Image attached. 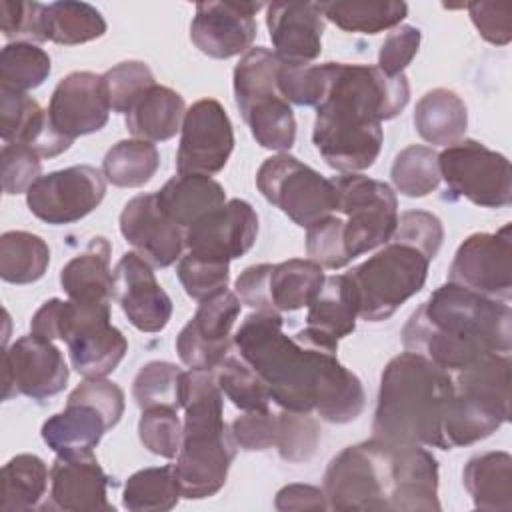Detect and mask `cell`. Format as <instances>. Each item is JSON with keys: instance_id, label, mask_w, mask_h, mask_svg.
<instances>
[{"instance_id": "cell-36", "label": "cell", "mask_w": 512, "mask_h": 512, "mask_svg": "<svg viewBox=\"0 0 512 512\" xmlns=\"http://www.w3.org/2000/svg\"><path fill=\"white\" fill-rule=\"evenodd\" d=\"M50 472L36 454H18L2 466L0 512H28L46 494Z\"/></svg>"}, {"instance_id": "cell-13", "label": "cell", "mask_w": 512, "mask_h": 512, "mask_svg": "<svg viewBox=\"0 0 512 512\" xmlns=\"http://www.w3.org/2000/svg\"><path fill=\"white\" fill-rule=\"evenodd\" d=\"M324 270L314 260L292 258L280 264L248 266L234 284L242 304L262 312H294L308 306L324 282Z\"/></svg>"}, {"instance_id": "cell-48", "label": "cell", "mask_w": 512, "mask_h": 512, "mask_svg": "<svg viewBox=\"0 0 512 512\" xmlns=\"http://www.w3.org/2000/svg\"><path fill=\"white\" fill-rule=\"evenodd\" d=\"M138 436L148 452L162 458H174L182 442V424L178 418V408H144L138 422Z\"/></svg>"}, {"instance_id": "cell-57", "label": "cell", "mask_w": 512, "mask_h": 512, "mask_svg": "<svg viewBox=\"0 0 512 512\" xmlns=\"http://www.w3.org/2000/svg\"><path fill=\"white\" fill-rule=\"evenodd\" d=\"M420 30L414 26H396L384 38L378 52V68L388 76L404 74V68L412 62L420 48Z\"/></svg>"}, {"instance_id": "cell-38", "label": "cell", "mask_w": 512, "mask_h": 512, "mask_svg": "<svg viewBox=\"0 0 512 512\" xmlns=\"http://www.w3.org/2000/svg\"><path fill=\"white\" fill-rule=\"evenodd\" d=\"M326 20L346 32L378 34L382 30L396 28L408 14L406 2H318Z\"/></svg>"}, {"instance_id": "cell-42", "label": "cell", "mask_w": 512, "mask_h": 512, "mask_svg": "<svg viewBox=\"0 0 512 512\" xmlns=\"http://www.w3.org/2000/svg\"><path fill=\"white\" fill-rule=\"evenodd\" d=\"M50 56L30 42H10L0 52V90L26 94L50 74Z\"/></svg>"}, {"instance_id": "cell-28", "label": "cell", "mask_w": 512, "mask_h": 512, "mask_svg": "<svg viewBox=\"0 0 512 512\" xmlns=\"http://www.w3.org/2000/svg\"><path fill=\"white\" fill-rule=\"evenodd\" d=\"M396 446V492L392 510H440L438 462L422 446Z\"/></svg>"}, {"instance_id": "cell-30", "label": "cell", "mask_w": 512, "mask_h": 512, "mask_svg": "<svg viewBox=\"0 0 512 512\" xmlns=\"http://www.w3.org/2000/svg\"><path fill=\"white\" fill-rule=\"evenodd\" d=\"M110 430L104 414L88 402H66V408L42 424V440L60 456L88 454Z\"/></svg>"}, {"instance_id": "cell-41", "label": "cell", "mask_w": 512, "mask_h": 512, "mask_svg": "<svg viewBox=\"0 0 512 512\" xmlns=\"http://www.w3.org/2000/svg\"><path fill=\"white\" fill-rule=\"evenodd\" d=\"M182 496V488L174 466H154L134 472L122 494L124 508L132 512H166L172 510Z\"/></svg>"}, {"instance_id": "cell-8", "label": "cell", "mask_w": 512, "mask_h": 512, "mask_svg": "<svg viewBox=\"0 0 512 512\" xmlns=\"http://www.w3.org/2000/svg\"><path fill=\"white\" fill-rule=\"evenodd\" d=\"M330 510H392L396 492V446L378 438L346 446L324 472Z\"/></svg>"}, {"instance_id": "cell-10", "label": "cell", "mask_w": 512, "mask_h": 512, "mask_svg": "<svg viewBox=\"0 0 512 512\" xmlns=\"http://www.w3.org/2000/svg\"><path fill=\"white\" fill-rule=\"evenodd\" d=\"M330 180L336 188V210L346 216L344 248L348 258L390 242L398 224V200L392 188L356 172Z\"/></svg>"}, {"instance_id": "cell-46", "label": "cell", "mask_w": 512, "mask_h": 512, "mask_svg": "<svg viewBox=\"0 0 512 512\" xmlns=\"http://www.w3.org/2000/svg\"><path fill=\"white\" fill-rule=\"evenodd\" d=\"M228 264L230 262H226V260L186 252L178 260L176 274H178V280H180L184 292L192 300L202 302V300H208L226 290L228 280H230Z\"/></svg>"}, {"instance_id": "cell-52", "label": "cell", "mask_w": 512, "mask_h": 512, "mask_svg": "<svg viewBox=\"0 0 512 512\" xmlns=\"http://www.w3.org/2000/svg\"><path fill=\"white\" fill-rule=\"evenodd\" d=\"M44 10L46 4L2 0L0 28L6 40L16 42H44Z\"/></svg>"}, {"instance_id": "cell-29", "label": "cell", "mask_w": 512, "mask_h": 512, "mask_svg": "<svg viewBox=\"0 0 512 512\" xmlns=\"http://www.w3.org/2000/svg\"><path fill=\"white\" fill-rule=\"evenodd\" d=\"M156 202L174 224L186 230L228 200L222 184L214 178L178 172L156 192Z\"/></svg>"}, {"instance_id": "cell-18", "label": "cell", "mask_w": 512, "mask_h": 512, "mask_svg": "<svg viewBox=\"0 0 512 512\" xmlns=\"http://www.w3.org/2000/svg\"><path fill=\"white\" fill-rule=\"evenodd\" d=\"M240 308V298L230 290L202 300L196 314L176 338V352L182 364L214 370L230 354L232 328L240 316Z\"/></svg>"}, {"instance_id": "cell-59", "label": "cell", "mask_w": 512, "mask_h": 512, "mask_svg": "<svg viewBox=\"0 0 512 512\" xmlns=\"http://www.w3.org/2000/svg\"><path fill=\"white\" fill-rule=\"evenodd\" d=\"M274 506L278 510H326L328 502L324 490L310 484H288L276 494Z\"/></svg>"}, {"instance_id": "cell-34", "label": "cell", "mask_w": 512, "mask_h": 512, "mask_svg": "<svg viewBox=\"0 0 512 512\" xmlns=\"http://www.w3.org/2000/svg\"><path fill=\"white\" fill-rule=\"evenodd\" d=\"M464 488L480 510H512V456L504 450L472 456L462 472Z\"/></svg>"}, {"instance_id": "cell-17", "label": "cell", "mask_w": 512, "mask_h": 512, "mask_svg": "<svg viewBox=\"0 0 512 512\" xmlns=\"http://www.w3.org/2000/svg\"><path fill=\"white\" fill-rule=\"evenodd\" d=\"M68 366L52 340L34 334L18 338L4 350L2 362V398L24 394L32 400H44L66 388Z\"/></svg>"}, {"instance_id": "cell-39", "label": "cell", "mask_w": 512, "mask_h": 512, "mask_svg": "<svg viewBox=\"0 0 512 512\" xmlns=\"http://www.w3.org/2000/svg\"><path fill=\"white\" fill-rule=\"evenodd\" d=\"M106 20L86 2H52L44 10V40L76 46L104 36Z\"/></svg>"}, {"instance_id": "cell-16", "label": "cell", "mask_w": 512, "mask_h": 512, "mask_svg": "<svg viewBox=\"0 0 512 512\" xmlns=\"http://www.w3.org/2000/svg\"><path fill=\"white\" fill-rule=\"evenodd\" d=\"M176 170L182 174L212 176L220 172L232 150L234 130L224 106L214 98L194 102L182 120Z\"/></svg>"}, {"instance_id": "cell-1", "label": "cell", "mask_w": 512, "mask_h": 512, "mask_svg": "<svg viewBox=\"0 0 512 512\" xmlns=\"http://www.w3.org/2000/svg\"><path fill=\"white\" fill-rule=\"evenodd\" d=\"M324 64L326 90L316 106L312 142L330 168L344 174L366 170L380 154L382 122L408 104V78L368 64Z\"/></svg>"}, {"instance_id": "cell-47", "label": "cell", "mask_w": 512, "mask_h": 512, "mask_svg": "<svg viewBox=\"0 0 512 512\" xmlns=\"http://www.w3.org/2000/svg\"><path fill=\"white\" fill-rule=\"evenodd\" d=\"M320 426L310 416V412L282 410L278 414L276 450L286 462H306L310 460L320 444Z\"/></svg>"}, {"instance_id": "cell-56", "label": "cell", "mask_w": 512, "mask_h": 512, "mask_svg": "<svg viewBox=\"0 0 512 512\" xmlns=\"http://www.w3.org/2000/svg\"><path fill=\"white\" fill-rule=\"evenodd\" d=\"M68 402L92 404L104 414L110 428H114L124 414V392L118 384L106 378H86L70 392Z\"/></svg>"}, {"instance_id": "cell-50", "label": "cell", "mask_w": 512, "mask_h": 512, "mask_svg": "<svg viewBox=\"0 0 512 512\" xmlns=\"http://www.w3.org/2000/svg\"><path fill=\"white\" fill-rule=\"evenodd\" d=\"M306 252L310 260L322 268H344L350 258L344 248V220L338 216H324L306 228Z\"/></svg>"}, {"instance_id": "cell-14", "label": "cell", "mask_w": 512, "mask_h": 512, "mask_svg": "<svg viewBox=\"0 0 512 512\" xmlns=\"http://www.w3.org/2000/svg\"><path fill=\"white\" fill-rule=\"evenodd\" d=\"M448 282L482 296L510 302L512 296V226L468 236L456 250Z\"/></svg>"}, {"instance_id": "cell-51", "label": "cell", "mask_w": 512, "mask_h": 512, "mask_svg": "<svg viewBox=\"0 0 512 512\" xmlns=\"http://www.w3.org/2000/svg\"><path fill=\"white\" fill-rule=\"evenodd\" d=\"M282 96L298 106H318L326 90V64H284L278 72Z\"/></svg>"}, {"instance_id": "cell-58", "label": "cell", "mask_w": 512, "mask_h": 512, "mask_svg": "<svg viewBox=\"0 0 512 512\" xmlns=\"http://www.w3.org/2000/svg\"><path fill=\"white\" fill-rule=\"evenodd\" d=\"M470 18L480 32V36L496 46H506L512 38V6L510 4H490V2H470L466 4Z\"/></svg>"}, {"instance_id": "cell-54", "label": "cell", "mask_w": 512, "mask_h": 512, "mask_svg": "<svg viewBox=\"0 0 512 512\" xmlns=\"http://www.w3.org/2000/svg\"><path fill=\"white\" fill-rule=\"evenodd\" d=\"M2 164V188L6 194L28 192L40 178V156L20 144H4L0 152Z\"/></svg>"}, {"instance_id": "cell-23", "label": "cell", "mask_w": 512, "mask_h": 512, "mask_svg": "<svg viewBox=\"0 0 512 512\" xmlns=\"http://www.w3.org/2000/svg\"><path fill=\"white\" fill-rule=\"evenodd\" d=\"M120 232L146 262L166 268L182 256L184 230L158 206L156 194H138L120 212Z\"/></svg>"}, {"instance_id": "cell-32", "label": "cell", "mask_w": 512, "mask_h": 512, "mask_svg": "<svg viewBox=\"0 0 512 512\" xmlns=\"http://www.w3.org/2000/svg\"><path fill=\"white\" fill-rule=\"evenodd\" d=\"M186 114L184 98L168 88L154 84L144 90L126 112L128 132L146 142H164L176 136Z\"/></svg>"}, {"instance_id": "cell-25", "label": "cell", "mask_w": 512, "mask_h": 512, "mask_svg": "<svg viewBox=\"0 0 512 512\" xmlns=\"http://www.w3.org/2000/svg\"><path fill=\"white\" fill-rule=\"evenodd\" d=\"M266 26L274 54L292 66H304L322 52L324 16L318 2H272L266 6Z\"/></svg>"}, {"instance_id": "cell-12", "label": "cell", "mask_w": 512, "mask_h": 512, "mask_svg": "<svg viewBox=\"0 0 512 512\" xmlns=\"http://www.w3.org/2000/svg\"><path fill=\"white\" fill-rule=\"evenodd\" d=\"M440 178L476 206L504 208L512 202V170L504 154L478 140H458L438 154Z\"/></svg>"}, {"instance_id": "cell-53", "label": "cell", "mask_w": 512, "mask_h": 512, "mask_svg": "<svg viewBox=\"0 0 512 512\" xmlns=\"http://www.w3.org/2000/svg\"><path fill=\"white\" fill-rule=\"evenodd\" d=\"M392 238L420 248L432 260L442 246L444 228L440 218L432 212L408 210L398 216V224Z\"/></svg>"}, {"instance_id": "cell-37", "label": "cell", "mask_w": 512, "mask_h": 512, "mask_svg": "<svg viewBox=\"0 0 512 512\" xmlns=\"http://www.w3.org/2000/svg\"><path fill=\"white\" fill-rule=\"evenodd\" d=\"M50 264L48 244L24 230L0 236V278L10 284H32L40 280Z\"/></svg>"}, {"instance_id": "cell-9", "label": "cell", "mask_w": 512, "mask_h": 512, "mask_svg": "<svg viewBox=\"0 0 512 512\" xmlns=\"http://www.w3.org/2000/svg\"><path fill=\"white\" fill-rule=\"evenodd\" d=\"M430 262L420 248L390 238L380 252L346 272L358 300V318L388 320L424 288Z\"/></svg>"}, {"instance_id": "cell-4", "label": "cell", "mask_w": 512, "mask_h": 512, "mask_svg": "<svg viewBox=\"0 0 512 512\" xmlns=\"http://www.w3.org/2000/svg\"><path fill=\"white\" fill-rule=\"evenodd\" d=\"M454 396L452 374L416 352L394 356L380 376L372 438L440 448L442 424Z\"/></svg>"}, {"instance_id": "cell-21", "label": "cell", "mask_w": 512, "mask_h": 512, "mask_svg": "<svg viewBox=\"0 0 512 512\" xmlns=\"http://www.w3.org/2000/svg\"><path fill=\"white\" fill-rule=\"evenodd\" d=\"M258 216L240 198H232L184 230V246L192 254L218 260L244 256L256 242Z\"/></svg>"}, {"instance_id": "cell-43", "label": "cell", "mask_w": 512, "mask_h": 512, "mask_svg": "<svg viewBox=\"0 0 512 512\" xmlns=\"http://www.w3.org/2000/svg\"><path fill=\"white\" fill-rule=\"evenodd\" d=\"M390 176L400 194L408 198L428 196L440 184L438 152L428 146L412 144L396 154Z\"/></svg>"}, {"instance_id": "cell-24", "label": "cell", "mask_w": 512, "mask_h": 512, "mask_svg": "<svg viewBox=\"0 0 512 512\" xmlns=\"http://www.w3.org/2000/svg\"><path fill=\"white\" fill-rule=\"evenodd\" d=\"M110 476L96 456H56L50 468V508L64 512H114L108 502Z\"/></svg>"}, {"instance_id": "cell-3", "label": "cell", "mask_w": 512, "mask_h": 512, "mask_svg": "<svg viewBox=\"0 0 512 512\" xmlns=\"http://www.w3.org/2000/svg\"><path fill=\"white\" fill-rule=\"evenodd\" d=\"M402 344L452 374L482 356L510 354L512 310L508 302L446 282L408 318Z\"/></svg>"}, {"instance_id": "cell-19", "label": "cell", "mask_w": 512, "mask_h": 512, "mask_svg": "<svg viewBox=\"0 0 512 512\" xmlns=\"http://www.w3.org/2000/svg\"><path fill=\"white\" fill-rule=\"evenodd\" d=\"M262 2H198L190 24L192 44L206 56L226 60L246 54L256 38V12Z\"/></svg>"}, {"instance_id": "cell-2", "label": "cell", "mask_w": 512, "mask_h": 512, "mask_svg": "<svg viewBox=\"0 0 512 512\" xmlns=\"http://www.w3.org/2000/svg\"><path fill=\"white\" fill-rule=\"evenodd\" d=\"M278 312L248 314L232 336L238 356L266 384L270 400L282 410L312 412L338 400L352 382V370L336 352L312 348L286 336Z\"/></svg>"}, {"instance_id": "cell-49", "label": "cell", "mask_w": 512, "mask_h": 512, "mask_svg": "<svg viewBox=\"0 0 512 512\" xmlns=\"http://www.w3.org/2000/svg\"><path fill=\"white\" fill-rule=\"evenodd\" d=\"M102 84L106 90L110 110L126 114L134 100L156 82L152 70L144 62L126 60L106 70L102 74Z\"/></svg>"}, {"instance_id": "cell-15", "label": "cell", "mask_w": 512, "mask_h": 512, "mask_svg": "<svg viewBox=\"0 0 512 512\" xmlns=\"http://www.w3.org/2000/svg\"><path fill=\"white\" fill-rule=\"evenodd\" d=\"M106 194V178L88 164L40 176L26 192L28 210L48 224H70L88 216Z\"/></svg>"}, {"instance_id": "cell-26", "label": "cell", "mask_w": 512, "mask_h": 512, "mask_svg": "<svg viewBox=\"0 0 512 512\" xmlns=\"http://www.w3.org/2000/svg\"><path fill=\"white\" fill-rule=\"evenodd\" d=\"M358 318V300L346 274L324 278L318 294L308 304L306 328L294 336L320 350L336 352L338 342L352 334Z\"/></svg>"}, {"instance_id": "cell-35", "label": "cell", "mask_w": 512, "mask_h": 512, "mask_svg": "<svg viewBox=\"0 0 512 512\" xmlns=\"http://www.w3.org/2000/svg\"><path fill=\"white\" fill-rule=\"evenodd\" d=\"M466 126V104L448 88H434L416 102L414 128L428 144L450 146L462 140Z\"/></svg>"}, {"instance_id": "cell-31", "label": "cell", "mask_w": 512, "mask_h": 512, "mask_svg": "<svg viewBox=\"0 0 512 512\" xmlns=\"http://www.w3.org/2000/svg\"><path fill=\"white\" fill-rule=\"evenodd\" d=\"M110 242L94 236L86 250L60 270L62 290L74 302H110L114 296V274L110 270Z\"/></svg>"}, {"instance_id": "cell-22", "label": "cell", "mask_w": 512, "mask_h": 512, "mask_svg": "<svg viewBox=\"0 0 512 512\" xmlns=\"http://www.w3.org/2000/svg\"><path fill=\"white\" fill-rule=\"evenodd\" d=\"M114 296L130 320L142 332H160L172 316V300L158 284L152 264L136 252H126L114 268Z\"/></svg>"}, {"instance_id": "cell-33", "label": "cell", "mask_w": 512, "mask_h": 512, "mask_svg": "<svg viewBox=\"0 0 512 512\" xmlns=\"http://www.w3.org/2000/svg\"><path fill=\"white\" fill-rule=\"evenodd\" d=\"M510 354H488L452 372L454 392L506 420L510 418Z\"/></svg>"}, {"instance_id": "cell-40", "label": "cell", "mask_w": 512, "mask_h": 512, "mask_svg": "<svg viewBox=\"0 0 512 512\" xmlns=\"http://www.w3.org/2000/svg\"><path fill=\"white\" fill-rule=\"evenodd\" d=\"M160 154L152 142L130 138L116 142L104 156L102 174L118 188H138L152 180Z\"/></svg>"}, {"instance_id": "cell-55", "label": "cell", "mask_w": 512, "mask_h": 512, "mask_svg": "<svg viewBox=\"0 0 512 512\" xmlns=\"http://www.w3.org/2000/svg\"><path fill=\"white\" fill-rule=\"evenodd\" d=\"M230 432L242 450H248V452L268 450L276 444L278 414H274L270 408L248 410L246 414L238 416L232 422Z\"/></svg>"}, {"instance_id": "cell-5", "label": "cell", "mask_w": 512, "mask_h": 512, "mask_svg": "<svg viewBox=\"0 0 512 512\" xmlns=\"http://www.w3.org/2000/svg\"><path fill=\"white\" fill-rule=\"evenodd\" d=\"M222 390L214 370L182 372L180 408H184L182 442L176 454V476L182 496L202 500L214 496L228 478L236 458V440L222 416Z\"/></svg>"}, {"instance_id": "cell-20", "label": "cell", "mask_w": 512, "mask_h": 512, "mask_svg": "<svg viewBox=\"0 0 512 512\" xmlns=\"http://www.w3.org/2000/svg\"><path fill=\"white\" fill-rule=\"evenodd\" d=\"M110 104L102 84V76L86 70L64 76L48 104V118L54 130L74 142L78 136L94 134L108 122Z\"/></svg>"}, {"instance_id": "cell-44", "label": "cell", "mask_w": 512, "mask_h": 512, "mask_svg": "<svg viewBox=\"0 0 512 512\" xmlns=\"http://www.w3.org/2000/svg\"><path fill=\"white\" fill-rule=\"evenodd\" d=\"M214 376L222 394H226V398L232 400L236 408L244 412L268 408L270 394L266 384L238 354H228L214 368Z\"/></svg>"}, {"instance_id": "cell-45", "label": "cell", "mask_w": 512, "mask_h": 512, "mask_svg": "<svg viewBox=\"0 0 512 512\" xmlns=\"http://www.w3.org/2000/svg\"><path fill=\"white\" fill-rule=\"evenodd\" d=\"M182 372L176 364L154 360L144 364L132 384V396L140 410L150 406L180 408Z\"/></svg>"}, {"instance_id": "cell-11", "label": "cell", "mask_w": 512, "mask_h": 512, "mask_svg": "<svg viewBox=\"0 0 512 512\" xmlns=\"http://www.w3.org/2000/svg\"><path fill=\"white\" fill-rule=\"evenodd\" d=\"M262 196L298 226L308 228L336 210V188L314 168L280 152L262 162L256 172Z\"/></svg>"}, {"instance_id": "cell-6", "label": "cell", "mask_w": 512, "mask_h": 512, "mask_svg": "<svg viewBox=\"0 0 512 512\" xmlns=\"http://www.w3.org/2000/svg\"><path fill=\"white\" fill-rule=\"evenodd\" d=\"M30 334L64 340L72 368L84 378H106L128 352V340L110 324V302L50 298L34 312Z\"/></svg>"}, {"instance_id": "cell-7", "label": "cell", "mask_w": 512, "mask_h": 512, "mask_svg": "<svg viewBox=\"0 0 512 512\" xmlns=\"http://www.w3.org/2000/svg\"><path fill=\"white\" fill-rule=\"evenodd\" d=\"M282 60L264 46L250 48L234 68V98L254 140L268 150H290L296 120L278 88Z\"/></svg>"}, {"instance_id": "cell-27", "label": "cell", "mask_w": 512, "mask_h": 512, "mask_svg": "<svg viewBox=\"0 0 512 512\" xmlns=\"http://www.w3.org/2000/svg\"><path fill=\"white\" fill-rule=\"evenodd\" d=\"M0 136L4 144L26 146L40 158L58 156L72 144L54 130L38 100L10 90H0Z\"/></svg>"}]
</instances>
